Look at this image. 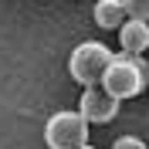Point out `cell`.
Segmentation results:
<instances>
[{"label":"cell","mask_w":149,"mask_h":149,"mask_svg":"<svg viewBox=\"0 0 149 149\" xmlns=\"http://www.w3.org/2000/svg\"><path fill=\"white\" fill-rule=\"evenodd\" d=\"M149 85V65L142 54H112L109 68L102 71V81L98 88L109 92L115 102H125V98H136V95L146 92Z\"/></svg>","instance_id":"1"},{"label":"cell","mask_w":149,"mask_h":149,"mask_svg":"<svg viewBox=\"0 0 149 149\" xmlns=\"http://www.w3.org/2000/svg\"><path fill=\"white\" fill-rule=\"evenodd\" d=\"M88 129L92 125L85 122L81 112L65 109V112H54L47 119L44 142H47V149H81V146H88Z\"/></svg>","instance_id":"2"},{"label":"cell","mask_w":149,"mask_h":149,"mask_svg":"<svg viewBox=\"0 0 149 149\" xmlns=\"http://www.w3.org/2000/svg\"><path fill=\"white\" fill-rule=\"evenodd\" d=\"M109 61H112V51L102 44V41H85V44H78L71 51V58H68V71H71V78L78 85L92 88V85L102 81V71L109 68Z\"/></svg>","instance_id":"3"},{"label":"cell","mask_w":149,"mask_h":149,"mask_svg":"<svg viewBox=\"0 0 149 149\" xmlns=\"http://www.w3.org/2000/svg\"><path fill=\"white\" fill-rule=\"evenodd\" d=\"M78 112L85 115L88 125H105V122L115 119L119 102H115L109 92H102L98 85H92V88H85V92H81V105H78Z\"/></svg>","instance_id":"4"},{"label":"cell","mask_w":149,"mask_h":149,"mask_svg":"<svg viewBox=\"0 0 149 149\" xmlns=\"http://www.w3.org/2000/svg\"><path fill=\"white\" fill-rule=\"evenodd\" d=\"M119 47H122V54H146L149 51V24L125 17L119 27Z\"/></svg>","instance_id":"5"},{"label":"cell","mask_w":149,"mask_h":149,"mask_svg":"<svg viewBox=\"0 0 149 149\" xmlns=\"http://www.w3.org/2000/svg\"><path fill=\"white\" fill-rule=\"evenodd\" d=\"M92 17L102 31H119L122 20H125V7H122V0H98Z\"/></svg>","instance_id":"6"},{"label":"cell","mask_w":149,"mask_h":149,"mask_svg":"<svg viewBox=\"0 0 149 149\" xmlns=\"http://www.w3.org/2000/svg\"><path fill=\"white\" fill-rule=\"evenodd\" d=\"M122 7H125V17L149 24V0H122Z\"/></svg>","instance_id":"7"},{"label":"cell","mask_w":149,"mask_h":149,"mask_svg":"<svg viewBox=\"0 0 149 149\" xmlns=\"http://www.w3.org/2000/svg\"><path fill=\"white\" fill-rule=\"evenodd\" d=\"M112 149H146V142L139 136H119V139L112 142Z\"/></svg>","instance_id":"8"},{"label":"cell","mask_w":149,"mask_h":149,"mask_svg":"<svg viewBox=\"0 0 149 149\" xmlns=\"http://www.w3.org/2000/svg\"><path fill=\"white\" fill-rule=\"evenodd\" d=\"M81 149H95V146H81Z\"/></svg>","instance_id":"9"},{"label":"cell","mask_w":149,"mask_h":149,"mask_svg":"<svg viewBox=\"0 0 149 149\" xmlns=\"http://www.w3.org/2000/svg\"><path fill=\"white\" fill-rule=\"evenodd\" d=\"M146 65H149V58H146Z\"/></svg>","instance_id":"10"},{"label":"cell","mask_w":149,"mask_h":149,"mask_svg":"<svg viewBox=\"0 0 149 149\" xmlns=\"http://www.w3.org/2000/svg\"><path fill=\"white\" fill-rule=\"evenodd\" d=\"M146 149H149V146H146Z\"/></svg>","instance_id":"11"}]
</instances>
